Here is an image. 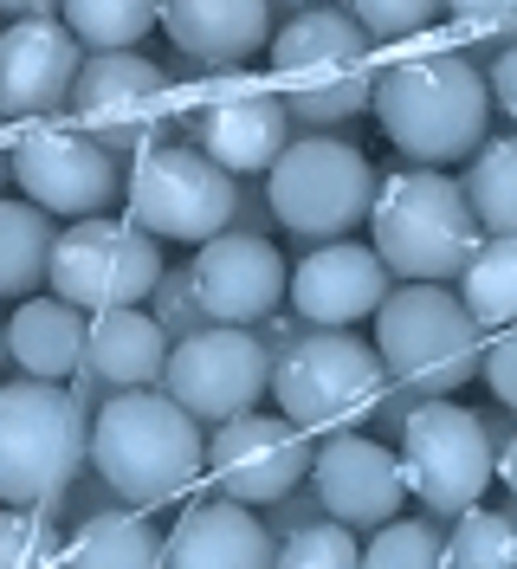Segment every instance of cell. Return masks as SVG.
Returning <instances> with one entry per match:
<instances>
[{"instance_id":"1","label":"cell","mask_w":517,"mask_h":569,"mask_svg":"<svg viewBox=\"0 0 517 569\" xmlns=\"http://www.w3.org/2000/svg\"><path fill=\"white\" fill-rule=\"evenodd\" d=\"M491 117V78L473 71L459 52H408L376 78V123L414 169L459 162L485 142Z\"/></svg>"},{"instance_id":"2","label":"cell","mask_w":517,"mask_h":569,"mask_svg":"<svg viewBox=\"0 0 517 569\" xmlns=\"http://www.w3.org/2000/svg\"><path fill=\"white\" fill-rule=\"evenodd\" d=\"M91 466L123 505H169L207 466L201 421L169 389H123L91 421Z\"/></svg>"},{"instance_id":"3","label":"cell","mask_w":517,"mask_h":569,"mask_svg":"<svg viewBox=\"0 0 517 569\" xmlns=\"http://www.w3.org/2000/svg\"><path fill=\"white\" fill-rule=\"evenodd\" d=\"M272 78L298 123L330 130V123H349V117L376 110L381 66H376V46H369V27L356 13L305 7L291 27L272 33Z\"/></svg>"},{"instance_id":"4","label":"cell","mask_w":517,"mask_h":569,"mask_svg":"<svg viewBox=\"0 0 517 569\" xmlns=\"http://www.w3.org/2000/svg\"><path fill=\"white\" fill-rule=\"evenodd\" d=\"M485 220L473 213L466 181H447L434 169H401L381 181L376 213H369V247L381 266L408 284H447L466 272V259L479 252Z\"/></svg>"},{"instance_id":"5","label":"cell","mask_w":517,"mask_h":569,"mask_svg":"<svg viewBox=\"0 0 517 569\" xmlns=\"http://www.w3.org/2000/svg\"><path fill=\"white\" fill-rule=\"evenodd\" d=\"M376 356L401 389H420L427 401L466 389L479 376V318L447 284H401L376 311Z\"/></svg>"},{"instance_id":"6","label":"cell","mask_w":517,"mask_h":569,"mask_svg":"<svg viewBox=\"0 0 517 569\" xmlns=\"http://www.w3.org/2000/svg\"><path fill=\"white\" fill-rule=\"evenodd\" d=\"M91 460V421L52 382L0 389V505H52Z\"/></svg>"},{"instance_id":"7","label":"cell","mask_w":517,"mask_h":569,"mask_svg":"<svg viewBox=\"0 0 517 569\" xmlns=\"http://www.w3.org/2000/svg\"><path fill=\"white\" fill-rule=\"evenodd\" d=\"M381 389H388V362L376 356V343L344 337V330H310L272 362L278 415L298 421L305 433L356 427L381 408Z\"/></svg>"},{"instance_id":"8","label":"cell","mask_w":517,"mask_h":569,"mask_svg":"<svg viewBox=\"0 0 517 569\" xmlns=\"http://www.w3.org/2000/svg\"><path fill=\"white\" fill-rule=\"evenodd\" d=\"M266 194H272V213L305 233V240H344L356 233L369 213H376V194H381V176L369 169V156L344 137H298L278 169L266 176Z\"/></svg>"},{"instance_id":"9","label":"cell","mask_w":517,"mask_h":569,"mask_svg":"<svg viewBox=\"0 0 517 569\" xmlns=\"http://www.w3.org/2000/svg\"><path fill=\"white\" fill-rule=\"evenodd\" d=\"M162 252H156V233H142L137 220H110V213H91L59 233L52 247V272L46 284L78 305V311H137L162 291Z\"/></svg>"},{"instance_id":"10","label":"cell","mask_w":517,"mask_h":569,"mask_svg":"<svg viewBox=\"0 0 517 569\" xmlns=\"http://www.w3.org/2000/svg\"><path fill=\"white\" fill-rule=\"evenodd\" d=\"M123 201H130V220L142 233L207 247L213 233H227V220L240 208V188L207 149L162 142V149H142L137 169L123 176Z\"/></svg>"},{"instance_id":"11","label":"cell","mask_w":517,"mask_h":569,"mask_svg":"<svg viewBox=\"0 0 517 569\" xmlns=\"http://www.w3.org/2000/svg\"><path fill=\"white\" fill-rule=\"evenodd\" d=\"M401 472H408V492L427 511L459 518L498 479V453H491V433H485L479 415L459 408L453 395H440V401H420L401 427Z\"/></svg>"},{"instance_id":"12","label":"cell","mask_w":517,"mask_h":569,"mask_svg":"<svg viewBox=\"0 0 517 569\" xmlns=\"http://www.w3.org/2000/svg\"><path fill=\"white\" fill-rule=\"evenodd\" d=\"M71 117H78V130H91L110 156L162 149V137L175 130L169 71L149 66L142 52H91L84 71H78V91H71Z\"/></svg>"},{"instance_id":"13","label":"cell","mask_w":517,"mask_h":569,"mask_svg":"<svg viewBox=\"0 0 517 569\" xmlns=\"http://www.w3.org/2000/svg\"><path fill=\"white\" fill-rule=\"evenodd\" d=\"M188 123H195V149H207L227 176H272L278 156L291 149V104L278 98V84H259L246 71H220L201 78L188 98Z\"/></svg>"},{"instance_id":"14","label":"cell","mask_w":517,"mask_h":569,"mask_svg":"<svg viewBox=\"0 0 517 569\" xmlns=\"http://www.w3.org/2000/svg\"><path fill=\"white\" fill-rule=\"evenodd\" d=\"M162 389L195 415L201 427H220L233 415H252L259 395L272 389V356L240 323H201L169 350Z\"/></svg>"},{"instance_id":"15","label":"cell","mask_w":517,"mask_h":569,"mask_svg":"<svg viewBox=\"0 0 517 569\" xmlns=\"http://www.w3.org/2000/svg\"><path fill=\"white\" fill-rule=\"evenodd\" d=\"M13 181H20V194L46 213H66V220H91L117 201V156L103 149L91 130H78V123H59V117H46L33 130H20L13 137Z\"/></svg>"},{"instance_id":"16","label":"cell","mask_w":517,"mask_h":569,"mask_svg":"<svg viewBox=\"0 0 517 569\" xmlns=\"http://www.w3.org/2000/svg\"><path fill=\"white\" fill-rule=\"evenodd\" d=\"M310 433L285 415H233L207 433V479L220 498L240 505H278L305 486L310 472Z\"/></svg>"},{"instance_id":"17","label":"cell","mask_w":517,"mask_h":569,"mask_svg":"<svg viewBox=\"0 0 517 569\" xmlns=\"http://www.w3.org/2000/svg\"><path fill=\"white\" fill-rule=\"evenodd\" d=\"M84 59L91 52L78 46V33L52 13L0 27V117L7 123H46V117L71 110Z\"/></svg>"},{"instance_id":"18","label":"cell","mask_w":517,"mask_h":569,"mask_svg":"<svg viewBox=\"0 0 517 569\" xmlns=\"http://www.w3.org/2000/svg\"><path fill=\"white\" fill-rule=\"evenodd\" d=\"M188 284H195L201 318L252 330V323H266L291 298V266L259 233H213L207 247H195Z\"/></svg>"},{"instance_id":"19","label":"cell","mask_w":517,"mask_h":569,"mask_svg":"<svg viewBox=\"0 0 517 569\" xmlns=\"http://www.w3.org/2000/svg\"><path fill=\"white\" fill-rule=\"evenodd\" d=\"M388 291H395V272L362 240H324L291 266V311L317 330H349V323L376 318Z\"/></svg>"},{"instance_id":"20","label":"cell","mask_w":517,"mask_h":569,"mask_svg":"<svg viewBox=\"0 0 517 569\" xmlns=\"http://www.w3.org/2000/svg\"><path fill=\"white\" fill-rule=\"evenodd\" d=\"M310 479H317V498H324V511L349 525V531H381V525H395L401 518V505H408V472H401V453L395 447H381V440H362V433H337L317 466H310Z\"/></svg>"},{"instance_id":"21","label":"cell","mask_w":517,"mask_h":569,"mask_svg":"<svg viewBox=\"0 0 517 569\" xmlns=\"http://www.w3.org/2000/svg\"><path fill=\"white\" fill-rule=\"evenodd\" d=\"M272 563H278L272 531L240 498L195 505L169 531V569H272Z\"/></svg>"},{"instance_id":"22","label":"cell","mask_w":517,"mask_h":569,"mask_svg":"<svg viewBox=\"0 0 517 569\" xmlns=\"http://www.w3.org/2000/svg\"><path fill=\"white\" fill-rule=\"evenodd\" d=\"M162 33L201 66H246L266 46L272 20L266 0H162Z\"/></svg>"},{"instance_id":"23","label":"cell","mask_w":517,"mask_h":569,"mask_svg":"<svg viewBox=\"0 0 517 569\" xmlns=\"http://www.w3.org/2000/svg\"><path fill=\"white\" fill-rule=\"evenodd\" d=\"M7 356L33 376V382H66L91 356V311L52 298H20V311L7 318Z\"/></svg>"},{"instance_id":"24","label":"cell","mask_w":517,"mask_h":569,"mask_svg":"<svg viewBox=\"0 0 517 569\" xmlns=\"http://www.w3.org/2000/svg\"><path fill=\"white\" fill-rule=\"evenodd\" d=\"M169 330L162 318H149V311H98L91 318V376L110 382V389H156L162 376H169Z\"/></svg>"},{"instance_id":"25","label":"cell","mask_w":517,"mask_h":569,"mask_svg":"<svg viewBox=\"0 0 517 569\" xmlns=\"http://www.w3.org/2000/svg\"><path fill=\"white\" fill-rule=\"evenodd\" d=\"M66 569H169V537L142 518V505L123 511H98L84 518L66 550Z\"/></svg>"},{"instance_id":"26","label":"cell","mask_w":517,"mask_h":569,"mask_svg":"<svg viewBox=\"0 0 517 569\" xmlns=\"http://www.w3.org/2000/svg\"><path fill=\"white\" fill-rule=\"evenodd\" d=\"M52 213L33 201H7L0 194V298H33V284L52 272Z\"/></svg>"},{"instance_id":"27","label":"cell","mask_w":517,"mask_h":569,"mask_svg":"<svg viewBox=\"0 0 517 569\" xmlns=\"http://www.w3.org/2000/svg\"><path fill=\"white\" fill-rule=\"evenodd\" d=\"M459 298L479 318V330H511L517 323V233H485L479 252L459 272Z\"/></svg>"},{"instance_id":"28","label":"cell","mask_w":517,"mask_h":569,"mask_svg":"<svg viewBox=\"0 0 517 569\" xmlns=\"http://www.w3.org/2000/svg\"><path fill=\"white\" fill-rule=\"evenodd\" d=\"M59 20L84 52H137V39L162 27V0H59Z\"/></svg>"},{"instance_id":"29","label":"cell","mask_w":517,"mask_h":569,"mask_svg":"<svg viewBox=\"0 0 517 569\" xmlns=\"http://www.w3.org/2000/svg\"><path fill=\"white\" fill-rule=\"evenodd\" d=\"M466 194H473L485 233H517V137L485 142L473 176H466Z\"/></svg>"},{"instance_id":"30","label":"cell","mask_w":517,"mask_h":569,"mask_svg":"<svg viewBox=\"0 0 517 569\" xmlns=\"http://www.w3.org/2000/svg\"><path fill=\"white\" fill-rule=\"evenodd\" d=\"M447 569H517V525L485 505L459 511L447 537Z\"/></svg>"},{"instance_id":"31","label":"cell","mask_w":517,"mask_h":569,"mask_svg":"<svg viewBox=\"0 0 517 569\" xmlns=\"http://www.w3.org/2000/svg\"><path fill=\"white\" fill-rule=\"evenodd\" d=\"M66 550L39 505H0V569H66Z\"/></svg>"},{"instance_id":"32","label":"cell","mask_w":517,"mask_h":569,"mask_svg":"<svg viewBox=\"0 0 517 569\" xmlns=\"http://www.w3.org/2000/svg\"><path fill=\"white\" fill-rule=\"evenodd\" d=\"M362 569H447V537H434L414 518H395L362 543Z\"/></svg>"},{"instance_id":"33","label":"cell","mask_w":517,"mask_h":569,"mask_svg":"<svg viewBox=\"0 0 517 569\" xmlns=\"http://www.w3.org/2000/svg\"><path fill=\"white\" fill-rule=\"evenodd\" d=\"M272 569H362V543L349 537V525H305L278 543V563Z\"/></svg>"},{"instance_id":"34","label":"cell","mask_w":517,"mask_h":569,"mask_svg":"<svg viewBox=\"0 0 517 569\" xmlns=\"http://www.w3.org/2000/svg\"><path fill=\"white\" fill-rule=\"evenodd\" d=\"M349 13L369 27V39H420L447 13V0H349Z\"/></svg>"},{"instance_id":"35","label":"cell","mask_w":517,"mask_h":569,"mask_svg":"<svg viewBox=\"0 0 517 569\" xmlns=\"http://www.w3.org/2000/svg\"><path fill=\"white\" fill-rule=\"evenodd\" d=\"M485 389L498 395L505 408H517V330L491 343V356H485Z\"/></svg>"},{"instance_id":"36","label":"cell","mask_w":517,"mask_h":569,"mask_svg":"<svg viewBox=\"0 0 517 569\" xmlns=\"http://www.w3.org/2000/svg\"><path fill=\"white\" fill-rule=\"evenodd\" d=\"M447 13L459 27L485 33V27H498V20H517V0H447Z\"/></svg>"},{"instance_id":"37","label":"cell","mask_w":517,"mask_h":569,"mask_svg":"<svg viewBox=\"0 0 517 569\" xmlns=\"http://www.w3.org/2000/svg\"><path fill=\"white\" fill-rule=\"evenodd\" d=\"M485 78H491V104L517 123V46H505V52H498V66L485 71Z\"/></svg>"},{"instance_id":"38","label":"cell","mask_w":517,"mask_h":569,"mask_svg":"<svg viewBox=\"0 0 517 569\" xmlns=\"http://www.w3.org/2000/svg\"><path fill=\"white\" fill-rule=\"evenodd\" d=\"M498 479H505V492H517V433L498 447Z\"/></svg>"},{"instance_id":"39","label":"cell","mask_w":517,"mask_h":569,"mask_svg":"<svg viewBox=\"0 0 517 569\" xmlns=\"http://www.w3.org/2000/svg\"><path fill=\"white\" fill-rule=\"evenodd\" d=\"M0 13H13V20H33V13H52V0H0Z\"/></svg>"},{"instance_id":"40","label":"cell","mask_w":517,"mask_h":569,"mask_svg":"<svg viewBox=\"0 0 517 569\" xmlns=\"http://www.w3.org/2000/svg\"><path fill=\"white\" fill-rule=\"evenodd\" d=\"M13 181V142H7V117H0V188Z\"/></svg>"},{"instance_id":"41","label":"cell","mask_w":517,"mask_h":569,"mask_svg":"<svg viewBox=\"0 0 517 569\" xmlns=\"http://www.w3.org/2000/svg\"><path fill=\"white\" fill-rule=\"evenodd\" d=\"M291 7H298V13H305V7H317V0H291Z\"/></svg>"},{"instance_id":"42","label":"cell","mask_w":517,"mask_h":569,"mask_svg":"<svg viewBox=\"0 0 517 569\" xmlns=\"http://www.w3.org/2000/svg\"><path fill=\"white\" fill-rule=\"evenodd\" d=\"M0 350H7V330H0Z\"/></svg>"}]
</instances>
